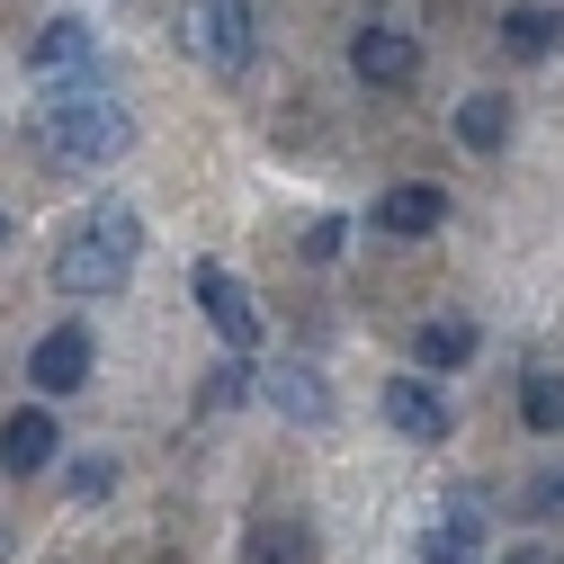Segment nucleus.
<instances>
[{
  "instance_id": "obj_1",
  "label": "nucleus",
  "mask_w": 564,
  "mask_h": 564,
  "mask_svg": "<svg viewBox=\"0 0 564 564\" xmlns=\"http://www.w3.org/2000/svg\"><path fill=\"white\" fill-rule=\"evenodd\" d=\"M36 144H45L54 171H99V162H117V153L134 144V117H126L117 99H99L90 73H73V82L45 90V108H36Z\"/></svg>"
},
{
  "instance_id": "obj_11",
  "label": "nucleus",
  "mask_w": 564,
  "mask_h": 564,
  "mask_svg": "<svg viewBox=\"0 0 564 564\" xmlns=\"http://www.w3.org/2000/svg\"><path fill=\"white\" fill-rule=\"evenodd\" d=\"M555 45H564V10H546V0L502 10V54H511V63H546Z\"/></svg>"
},
{
  "instance_id": "obj_22",
  "label": "nucleus",
  "mask_w": 564,
  "mask_h": 564,
  "mask_svg": "<svg viewBox=\"0 0 564 564\" xmlns=\"http://www.w3.org/2000/svg\"><path fill=\"white\" fill-rule=\"evenodd\" d=\"M0 242H10V216H0Z\"/></svg>"
},
{
  "instance_id": "obj_8",
  "label": "nucleus",
  "mask_w": 564,
  "mask_h": 564,
  "mask_svg": "<svg viewBox=\"0 0 564 564\" xmlns=\"http://www.w3.org/2000/svg\"><path fill=\"white\" fill-rule=\"evenodd\" d=\"M54 448H63V431H54V412H45V403H28V412L0 421V466H10V475H45Z\"/></svg>"
},
{
  "instance_id": "obj_18",
  "label": "nucleus",
  "mask_w": 564,
  "mask_h": 564,
  "mask_svg": "<svg viewBox=\"0 0 564 564\" xmlns=\"http://www.w3.org/2000/svg\"><path fill=\"white\" fill-rule=\"evenodd\" d=\"M251 386H260V368H251V349H234V359L216 368V386H206V412H234V403H251Z\"/></svg>"
},
{
  "instance_id": "obj_4",
  "label": "nucleus",
  "mask_w": 564,
  "mask_h": 564,
  "mask_svg": "<svg viewBox=\"0 0 564 564\" xmlns=\"http://www.w3.org/2000/svg\"><path fill=\"white\" fill-rule=\"evenodd\" d=\"M197 305H206V323L225 332V349H260V305H251V288H242L234 269L197 260Z\"/></svg>"
},
{
  "instance_id": "obj_13",
  "label": "nucleus",
  "mask_w": 564,
  "mask_h": 564,
  "mask_svg": "<svg viewBox=\"0 0 564 564\" xmlns=\"http://www.w3.org/2000/svg\"><path fill=\"white\" fill-rule=\"evenodd\" d=\"M269 403L288 421H332V386L314 368H269Z\"/></svg>"
},
{
  "instance_id": "obj_12",
  "label": "nucleus",
  "mask_w": 564,
  "mask_h": 564,
  "mask_svg": "<svg viewBox=\"0 0 564 564\" xmlns=\"http://www.w3.org/2000/svg\"><path fill=\"white\" fill-rule=\"evenodd\" d=\"M475 546H484V502L466 492V502H448V520L421 538V564H475Z\"/></svg>"
},
{
  "instance_id": "obj_17",
  "label": "nucleus",
  "mask_w": 564,
  "mask_h": 564,
  "mask_svg": "<svg viewBox=\"0 0 564 564\" xmlns=\"http://www.w3.org/2000/svg\"><path fill=\"white\" fill-rule=\"evenodd\" d=\"M520 421H529L538 440H555L564 431V377H529L520 386Z\"/></svg>"
},
{
  "instance_id": "obj_10",
  "label": "nucleus",
  "mask_w": 564,
  "mask_h": 564,
  "mask_svg": "<svg viewBox=\"0 0 564 564\" xmlns=\"http://www.w3.org/2000/svg\"><path fill=\"white\" fill-rule=\"evenodd\" d=\"M475 340H484V332H475L466 314H431V323L412 332V368H421V377H448V368L475 359Z\"/></svg>"
},
{
  "instance_id": "obj_15",
  "label": "nucleus",
  "mask_w": 564,
  "mask_h": 564,
  "mask_svg": "<svg viewBox=\"0 0 564 564\" xmlns=\"http://www.w3.org/2000/svg\"><path fill=\"white\" fill-rule=\"evenodd\" d=\"M28 63H36V73H73V63H90V28H82V19H54V28L28 45Z\"/></svg>"
},
{
  "instance_id": "obj_14",
  "label": "nucleus",
  "mask_w": 564,
  "mask_h": 564,
  "mask_svg": "<svg viewBox=\"0 0 564 564\" xmlns=\"http://www.w3.org/2000/svg\"><path fill=\"white\" fill-rule=\"evenodd\" d=\"M502 134H511V99H502V90H475V99L457 108V144H466V153H502Z\"/></svg>"
},
{
  "instance_id": "obj_5",
  "label": "nucleus",
  "mask_w": 564,
  "mask_h": 564,
  "mask_svg": "<svg viewBox=\"0 0 564 564\" xmlns=\"http://www.w3.org/2000/svg\"><path fill=\"white\" fill-rule=\"evenodd\" d=\"M349 73H359L368 90H403V82L421 73V45H412L403 28H377V19H368L359 36H349Z\"/></svg>"
},
{
  "instance_id": "obj_9",
  "label": "nucleus",
  "mask_w": 564,
  "mask_h": 564,
  "mask_svg": "<svg viewBox=\"0 0 564 564\" xmlns=\"http://www.w3.org/2000/svg\"><path fill=\"white\" fill-rule=\"evenodd\" d=\"M448 225V188H386L377 197V234H394V242H421V234H440Z\"/></svg>"
},
{
  "instance_id": "obj_19",
  "label": "nucleus",
  "mask_w": 564,
  "mask_h": 564,
  "mask_svg": "<svg viewBox=\"0 0 564 564\" xmlns=\"http://www.w3.org/2000/svg\"><path fill=\"white\" fill-rule=\"evenodd\" d=\"M108 484H117V466H108V457H82V466H73V492H82V502H99Z\"/></svg>"
},
{
  "instance_id": "obj_2",
  "label": "nucleus",
  "mask_w": 564,
  "mask_h": 564,
  "mask_svg": "<svg viewBox=\"0 0 564 564\" xmlns=\"http://www.w3.org/2000/svg\"><path fill=\"white\" fill-rule=\"evenodd\" d=\"M134 251H144L134 206H99L90 225L63 234V251H54V288H63V296H117L126 278H134Z\"/></svg>"
},
{
  "instance_id": "obj_6",
  "label": "nucleus",
  "mask_w": 564,
  "mask_h": 564,
  "mask_svg": "<svg viewBox=\"0 0 564 564\" xmlns=\"http://www.w3.org/2000/svg\"><path fill=\"white\" fill-rule=\"evenodd\" d=\"M386 421H394L403 440H448V431H457L440 377H394V386H386Z\"/></svg>"
},
{
  "instance_id": "obj_20",
  "label": "nucleus",
  "mask_w": 564,
  "mask_h": 564,
  "mask_svg": "<svg viewBox=\"0 0 564 564\" xmlns=\"http://www.w3.org/2000/svg\"><path fill=\"white\" fill-rule=\"evenodd\" d=\"M340 234H349L340 216H314V225H305V260H332V251H340Z\"/></svg>"
},
{
  "instance_id": "obj_16",
  "label": "nucleus",
  "mask_w": 564,
  "mask_h": 564,
  "mask_svg": "<svg viewBox=\"0 0 564 564\" xmlns=\"http://www.w3.org/2000/svg\"><path fill=\"white\" fill-rule=\"evenodd\" d=\"M251 564H314L305 520H260V529H251Z\"/></svg>"
},
{
  "instance_id": "obj_7",
  "label": "nucleus",
  "mask_w": 564,
  "mask_h": 564,
  "mask_svg": "<svg viewBox=\"0 0 564 564\" xmlns=\"http://www.w3.org/2000/svg\"><path fill=\"white\" fill-rule=\"evenodd\" d=\"M197 54L216 73H242L251 63V0H197Z\"/></svg>"
},
{
  "instance_id": "obj_3",
  "label": "nucleus",
  "mask_w": 564,
  "mask_h": 564,
  "mask_svg": "<svg viewBox=\"0 0 564 564\" xmlns=\"http://www.w3.org/2000/svg\"><path fill=\"white\" fill-rule=\"evenodd\" d=\"M90 368H99V340H90V323H54V332L28 349V377H36V394H82V386H90Z\"/></svg>"
},
{
  "instance_id": "obj_21",
  "label": "nucleus",
  "mask_w": 564,
  "mask_h": 564,
  "mask_svg": "<svg viewBox=\"0 0 564 564\" xmlns=\"http://www.w3.org/2000/svg\"><path fill=\"white\" fill-rule=\"evenodd\" d=\"M502 564H564V546H555V538H520Z\"/></svg>"
}]
</instances>
